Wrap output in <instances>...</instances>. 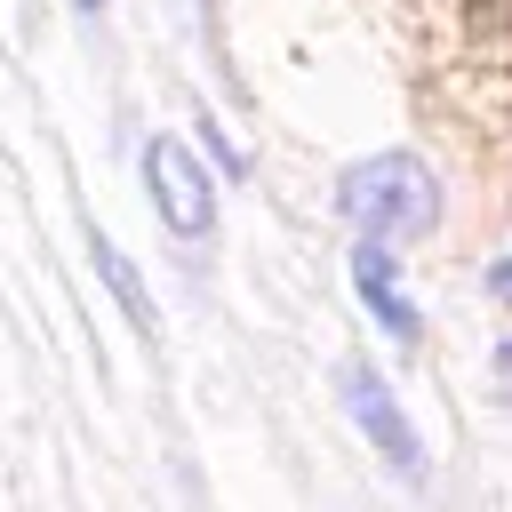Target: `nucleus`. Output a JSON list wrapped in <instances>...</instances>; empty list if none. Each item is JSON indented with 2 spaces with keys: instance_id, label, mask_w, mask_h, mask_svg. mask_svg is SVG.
<instances>
[{
  "instance_id": "f257e3e1",
  "label": "nucleus",
  "mask_w": 512,
  "mask_h": 512,
  "mask_svg": "<svg viewBox=\"0 0 512 512\" xmlns=\"http://www.w3.org/2000/svg\"><path fill=\"white\" fill-rule=\"evenodd\" d=\"M336 208L368 248H400L440 224V176L416 152H368L336 176Z\"/></svg>"
},
{
  "instance_id": "f03ea898",
  "label": "nucleus",
  "mask_w": 512,
  "mask_h": 512,
  "mask_svg": "<svg viewBox=\"0 0 512 512\" xmlns=\"http://www.w3.org/2000/svg\"><path fill=\"white\" fill-rule=\"evenodd\" d=\"M336 400L352 408V424L368 432V448L400 472V480H424L432 472V456H424V440H416V424H408V408L392 400V384L376 376V368H360V360H344L336 368Z\"/></svg>"
},
{
  "instance_id": "7ed1b4c3",
  "label": "nucleus",
  "mask_w": 512,
  "mask_h": 512,
  "mask_svg": "<svg viewBox=\"0 0 512 512\" xmlns=\"http://www.w3.org/2000/svg\"><path fill=\"white\" fill-rule=\"evenodd\" d=\"M144 184H152V208H160V224L176 240H208L216 232V184H208V168L192 160L184 136H152L144 144Z\"/></svg>"
},
{
  "instance_id": "20e7f679",
  "label": "nucleus",
  "mask_w": 512,
  "mask_h": 512,
  "mask_svg": "<svg viewBox=\"0 0 512 512\" xmlns=\"http://www.w3.org/2000/svg\"><path fill=\"white\" fill-rule=\"evenodd\" d=\"M352 288H360V304H368L400 344L424 336V312L400 296V256H392V248H368V240H360V248H352Z\"/></svg>"
},
{
  "instance_id": "39448f33",
  "label": "nucleus",
  "mask_w": 512,
  "mask_h": 512,
  "mask_svg": "<svg viewBox=\"0 0 512 512\" xmlns=\"http://www.w3.org/2000/svg\"><path fill=\"white\" fill-rule=\"evenodd\" d=\"M88 256H96V272H104V288L120 296V312H128V328L136 336H160V312H152V296H144V280H136V264L104 240V232H88Z\"/></svg>"
},
{
  "instance_id": "423d86ee",
  "label": "nucleus",
  "mask_w": 512,
  "mask_h": 512,
  "mask_svg": "<svg viewBox=\"0 0 512 512\" xmlns=\"http://www.w3.org/2000/svg\"><path fill=\"white\" fill-rule=\"evenodd\" d=\"M488 296H496V304H512V256H496V264H488Z\"/></svg>"
},
{
  "instance_id": "0eeeda50",
  "label": "nucleus",
  "mask_w": 512,
  "mask_h": 512,
  "mask_svg": "<svg viewBox=\"0 0 512 512\" xmlns=\"http://www.w3.org/2000/svg\"><path fill=\"white\" fill-rule=\"evenodd\" d=\"M496 392H504V400H512V336H504V344H496Z\"/></svg>"
},
{
  "instance_id": "6e6552de",
  "label": "nucleus",
  "mask_w": 512,
  "mask_h": 512,
  "mask_svg": "<svg viewBox=\"0 0 512 512\" xmlns=\"http://www.w3.org/2000/svg\"><path fill=\"white\" fill-rule=\"evenodd\" d=\"M80 16H104V0H80Z\"/></svg>"
}]
</instances>
